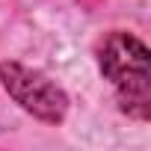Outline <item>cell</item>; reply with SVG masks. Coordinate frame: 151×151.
Wrapping results in <instances>:
<instances>
[{"label":"cell","instance_id":"1","mask_svg":"<svg viewBox=\"0 0 151 151\" xmlns=\"http://www.w3.org/2000/svg\"><path fill=\"white\" fill-rule=\"evenodd\" d=\"M98 68L110 80L119 110L136 122L151 119V53L133 33L116 30L98 47Z\"/></svg>","mask_w":151,"mask_h":151},{"label":"cell","instance_id":"2","mask_svg":"<svg viewBox=\"0 0 151 151\" xmlns=\"http://www.w3.org/2000/svg\"><path fill=\"white\" fill-rule=\"evenodd\" d=\"M0 86L24 113L45 124H62L68 116V95L39 68L6 59L0 62Z\"/></svg>","mask_w":151,"mask_h":151}]
</instances>
